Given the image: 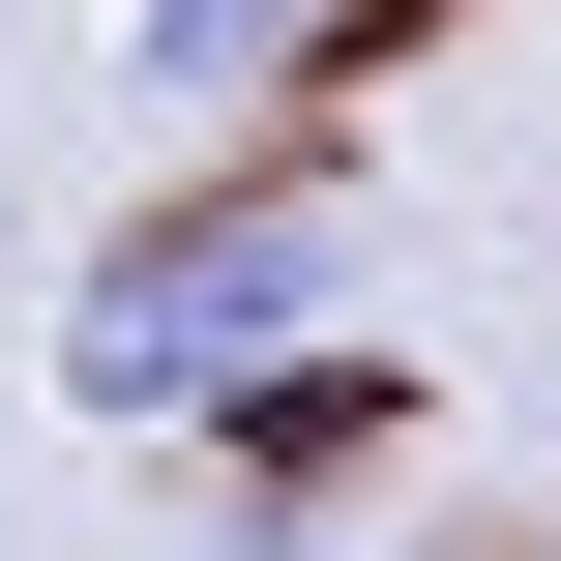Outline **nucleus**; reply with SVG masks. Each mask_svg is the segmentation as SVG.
Instances as JSON below:
<instances>
[{
	"mask_svg": "<svg viewBox=\"0 0 561 561\" xmlns=\"http://www.w3.org/2000/svg\"><path fill=\"white\" fill-rule=\"evenodd\" d=\"M325 296H355V207H325V178H178V207H118V237L59 266V414L207 444V414H266V385L325 355Z\"/></svg>",
	"mask_w": 561,
	"mask_h": 561,
	"instance_id": "f257e3e1",
	"label": "nucleus"
},
{
	"mask_svg": "<svg viewBox=\"0 0 561 561\" xmlns=\"http://www.w3.org/2000/svg\"><path fill=\"white\" fill-rule=\"evenodd\" d=\"M296 30H325V0H118V59H148V89H178V118H207V89H266V59H296Z\"/></svg>",
	"mask_w": 561,
	"mask_h": 561,
	"instance_id": "f03ea898",
	"label": "nucleus"
},
{
	"mask_svg": "<svg viewBox=\"0 0 561 561\" xmlns=\"http://www.w3.org/2000/svg\"><path fill=\"white\" fill-rule=\"evenodd\" d=\"M414 561H473V533H414Z\"/></svg>",
	"mask_w": 561,
	"mask_h": 561,
	"instance_id": "7ed1b4c3",
	"label": "nucleus"
}]
</instances>
